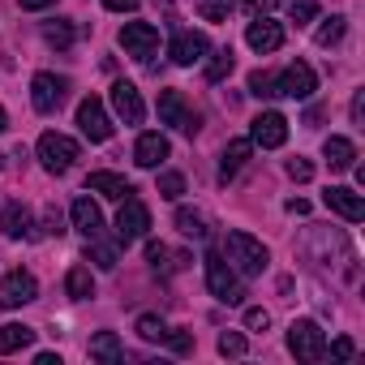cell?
I'll list each match as a JSON object with an SVG mask.
<instances>
[{
  "label": "cell",
  "mask_w": 365,
  "mask_h": 365,
  "mask_svg": "<svg viewBox=\"0 0 365 365\" xmlns=\"http://www.w3.org/2000/svg\"><path fill=\"white\" fill-rule=\"evenodd\" d=\"M142 5V0H103V9H112V14H133Z\"/></svg>",
  "instance_id": "obj_43"
},
{
  "label": "cell",
  "mask_w": 365,
  "mask_h": 365,
  "mask_svg": "<svg viewBox=\"0 0 365 365\" xmlns=\"http://www.w3.org/2000/svg\"><path fill=\"white\" fill-rule=\"evenodd\" d=\"M267 86H271V73L254 69V73H250V95H258V99H271V95H267Z\"/></svg>",
  "instance_id": "obj_39"
},
{
  "label": "cell",
  "mask_w": 365,
  "mask_h": 365,
  "mask_svg": "<svg viewBox=\"0 0 365 365\" xmlns=\"http://www.w3.org/2000/svg\"><path fill=\"white\" fill-rule=\"evenodd\" d=\"M168 258H172V254H168V245H163V241H150V245H146V262H150L155 271H168V267H176V262H168Z\"/></svg>",
  "instance_id": "obj_34"
},
{
  "label": "cell",
  "mask_w": 365,
  "mask_h": 365,
  "mask_svg": "<svg viewBox=\"0 0 365 365\" xmlns=\"http://www.w3.org/2000/svg\"><path fill=\"white\" fill-rule=\"evenodd\" d=\"M344 31H348V18H339V14H335V18H322V26H318V35H314V39H318V48H331V43H339V39H344Z\"/></svg>",
  "instance_id": "obj_28"
},
{
  "label": "cell",
  "mask_w": 365,
  "mask_h": 365,
  "mask_svg": "<svg viewBox=\"0 0 365 365\" xmlns=\"http://www.w3.org/2000/svg\"><path fill=\"white\" fill-rule=\"evenodd\" d=\"M168 150H172V146H168L163 133H142L138 146H133V163H138V168H159V163L168 159Z\"/></svg>",
  "instance_id": "obj_19"
},
{
  "label": "cell",
  "mask_w": 365,
  "mask_h": 365,
  "mask_svg": "<svg viewBox=\"0 0 365 365\" xmlns=\"http://www.w3.org/2000/svg\"><path fill=\"white\" fill-rule=\"evenodd\" d=\"M314 0H292V9H288V18L297 22V26H305V22H314Z\"/></svg>",
  "instance_id": "obj_36"
},
{
  "label": "cell",
  "mask_w": 365,
  "mask_h": 365,
  "mask_svg": "<svg viewBox=\"0 0 365 365\" xmlns=\"http://www.w3.org/2000/svg\"><path fill=\"white\" fill-rule=\"evenodd\" d=\"M39 297V284L31 271H9L0 279V309H18V305H31Z\"/></svg>",
  "instance_id": "obj_8"
},
{
  "label": "cell",
  "mask_w": 365,
  "mask_h": 365,
  "mask_svg": "<svg viewBox=\"0 0 365 365\" xmlns=\"http://www.w3.org/2000/svg\"><path fill=\"white\" fill-rule=\"evenodd\" d=\"M176 228H180V237H194V241H202L211 228H207V215L202 211H190V207H180L176 211Z\"/></svg>",
  "instance_id": "obj_26"
},
{
  "label": "cell",
  "mask_w": 365,
  "mask_h": 365,
  "mask_svg": "<svg viewBox=\"0 0 365 365\" xmlns=\"http://www.w3.org/2000/svg\"><path fill=\"white\" fill-rule=\"evenodd\" d=\"M241 9H245L250 18H262L267 9H275V0H241Z\"/></svg>",
  "instance_id": "obj_41"
},
{
  "label": "cell",
  "mask_w": 365,
  "mask_h": 365,
  "mask_svg": "<svg viewBox=\"0 0 365 365\" xmlns=\"http://www.w3.org/2000/svg\"><path fill=\"white\" fill-rule=\"evenodd\" d=\"M133 331H138L146 344H163V339H168V327H163V318H155V314H142Z\"/></svg>",
  "instance_id": "obj_30"
},
{
  "label": "cell",
  "mask_w": 365,
  "mask_h": 365,
  "mask_svg": "<svg viewBox=\"0 0 365 365\" xmlns=\"http://www.w3.org/2000/svg\"><path fill=\"white\" fill-rule=\"evenodd\" d=\"M146 228H150V211L129 194L120 202V215H116V245H133L138 237H146Z\"/></svg>",
  "instance_id": "obj_6"
},
{
  "label": "cell",
  "mask_w": 365,
  "mask_h": 365,
  "mask_svg": "<svg viewBox=\"0 0 365 365\" xmlns=\"http://www.w3.org/2000/svg\"><path fill=\"white\" fill-rule=\"evenodd\" d=\"M43 232H48V237H61V232H65L61 207H43Z\"/></svg>",
  "instance_id": "obj_37"
},
{
  "label": "cell",
  "mask_w": 365,
  "mask_h": 365,
  "mask_svg": "<svg viewBox=\"0 0 365 365\" xmlns=\"http://www.w3.org/2000/svg\"><path fill=\"white\" fill-rule=\"evenodd\" d=\"M159 120L163 125H176L180 133H198V116L190 112V103H185V95L180 91H159Z\"/></svg>",
  "instance_id": "obj_7"
},
{
  "label": "cell",
  "mask_w": 365,
  "mask_h": 365,
  "mask_svg": "<svg viewBox=\"0 0 365 365\" xmlns=\"http://www.w3.org/2000/svg\"><path fill=\"white\" fill-rule=\"evenodd\" d=\"M35 150H39V163H43L52 176H65V172L73 168V159H78V142H73V138H65V133H52V129L39 138V146H35Z\"/></svg>",
  "instance_id": "obj_4"
},
{
  "label": "cell",
  "mask_w": 365,
  "mask_h": 365,
  "mask_svg": "<svg viewBox=\"0 0 365 365\" xmlns=\"http://www.w3.org/2000/svg\"><path fill=\"white\" fill-rule=\"evenodd\" d=\"M361 120H365V91L352 95V125H361Z\"/></svg>",
  "instance_id": "obj_44"
},
{
  "label": "cell",
  "mask_w": 365,
  "mask_h": 365,
  "mask_svg": "<svg viewBox=\"0 0 365 365\" xmlns=\"http://www.w3.org/2000/svg\"><path fill=\"white\" fill-rule=\"evenodd\" d=\"M18 5H22L26 14H39V9H52V5H56V0H18Z\"/></svg>",
  "instance_id": "obj_46"
},
{
  "label": "cell",
  "mask_w": 365,
  "mask_h": 365,
  "mask_svg": "<svg viewBox=\"0 0 365 365\" xmlns=\"http://www.w3.org/2000/svg\"><path fill=\"white\" fill-rule=\"evenodd\" d=\"M245 327H250V331H267V327H271V314H267L262 305H250V309H245Z\"/></svg>",
  "instance_id": "obj_38"
},
{
  "label": "cell",
  "mask_w": 365,
  "mask_h": 365,
  "mask_svg": "<svg viewBox=\"0 0 365 365\" xmlns=\"http://www.w3.org/2000/svg\"><path fill=\"white\" fill-rule=\"evenodd\" d=\"M163 344H172L176 352H190V344H194V335H190V331H176V335L168 331V339H163Z\"/></svg>",
  "instance_id": "obj_42"
},
{
  "label": "cell",
  "mask_w": 365,
  "mask_h": 365,
  "mask_svg": "<svg viewBox=\"0 0 365 365\" xmlns=\"http://www.w3.org/2000/svg\"><path fill=\"white\" fill-rule=\"evenodd\" d=\"M250 142L262 146V150L284 146V142H288V120H284L279 112H262V116H254V125H250Z\"/></svg>",
  "instance_id": "obj_12"
},
{
  "label": "cell",
  "mask_w": 365,
  "mask_h": 365,
  "mask_svg": "<svg viewBox=\"0 0 365 365\" xmlns=\"http://www.w3.org/2000/svg\"><path fill=\"white\" fill-rule=\"evenodd\" d=\"M232 65H237V56H232V48H224V52H215V61L207 65V82H224V78L232 73Z\"/></svg>",
  "instance_id": "obj_31"
},
{
  "label": "cell",
  "mask_w": 365,
  "mask_h": 365,
  "mask_svg": "<svg viewBox=\"0 0 365 365\" xmlns=\"http://www.w3.org/2000/svg\"><path fill=\"white\" fill-rule=\"evenodd\" d=\"M35 365H61V356H56V352H39Z\"/></svg>",
  "instance_id": "obj_48"
},
{
  "label": "cell",
  "mask_w": 365,
  "mask_h": 365,
  "mask_svg": "<svg viewBox=\"0 0 365 365\" xmlns=\"http://www.w3.org/2000/svg\"><path fill=\"white\" fill-rule=\"evenodd\" d=\"M31 344H35V327H22V322H5V327H0V356L22 352Z\"/></svg>",
  "instance_id": "obj_22"
},
{
  "label": "cell",
  "mask_w": 365,
  "mask_h": 365,
  "mask_svg": "<svg viewBox=\"0 0 365 365\" xmlns=\"http://www.w3.org/2000/svg\"><path fill=\"white\" fill-rule=\"evenodd\" d=\"M120 48H125V56L146 61V56H155V48H159V31H155L150 22H125V31H120Z\"/></svg>",
  "instance_id": "obj_10"
},
{
  "label": "cell",
  "mask_w": 365,
  "mask_h": 365,
  "mask_svg": "<svg viewBox=\"0 0 365 365\" xmlns=\"http://www.w3.org/2000/svg\"><path fill=\"white\" fill-rule=\"evenodd\" d=\"M331 356H356V344L352 339H335L331 344Z\"/></svg>",
  "instance_id": "obj_45"
},
{
  "label": "cell",
  "mask_w": 365,
  "mask_h": 365,
  "mask_svg": "<svg viewBox=\"0 0 365 365\" xmlns=\"http://www.w3.org/2000/svg\"><path fill=\"white\" fill-rule=\"evenodd\" d=\"M86 258H91L95 267L112 271V267H116V245H103L99 237H86Z\"/></svg>",
  "instance_id": "obj_29"
},
{
  "label": "cell",
  "mask_w": 365,
  "mask_h": 365,
  "mask_svg": "<svg viewBox=\"0 0 365 365\" xmlns=\"http://www.w3.org/2000/svg\"><path fill=\"white\" fill-rule=\"evenodd\" d=\"M78 129H82L91 142H108V138H112V120H108V108H103L95 95H86V99L78 103Z\"/></svg>",
  "instance_id": "obj_11"
},
{
  "label": "cell",
  "mask_w": 365,
  "mask_h": 365,
  "mask_svg": "<svg viewBox=\"0 0 365 365\" xmlns=\"http://www.w3.org/2000/svg\"><path fill=\"white\" fill-rule=\"evenodd\" d=\"M288 211H292V215H309V202H305V198H292Z\"/></svg>",
  "instance_id": "obj_47"
},
{
  "label": "cell",
  "mask_w": 365,
  "mask_h": 365,
  "mask_svg": "<svg viewBox=\"0 0 365 365\" xmlns=\"http://www.w3.org/2000/svg\"><path fill=\"white\" fill-rule=\"evenodd\" d=\"M9 129V116H5V108H0V133H5Z\"/></svg>",
  "instance_id": "obj_49"
},
{
  "label": "cell",
  "mask_w": 365,
  "mask_h": 365,
  "mask_svg": "<svg viewBox=\"0 0 365 365\" xmlns=\"http://www.w3.org/2000/svg\"><path fill=\"white\" fill-rule=\"evenodd\" d=\"M43 39H48L52 48H73L78 31H73V22H65V18H52V22H43Z\"/></svg>",
  "instance_id": "obj_27"
},
{
  "label": "cell",
  "mask_w": 365,
  "mask_h": 365,
  "mask_svg": "<svg viewBox=\"0 0 365 365\" xmlns=\"http://www.w3.org/2000/svg\"><path fill=\"white\" fill-rule=\"evenodd\" d=\"M69 215H73V228H78L82 237H99V232H103V211H99L91 198H78V202L69 207Z\"/></svg>",
  "instance_id": "obj_21"
},
{
  "label": "cell",
  "mask_w": 365,
  "mask_h": 365,
  "mask_svg": "<svg viewBox=\"0 0 365 365\" xmlns=\"http://www.w3.org/2000/svg\"><path fill=\"white\" fill-rule=\"evenodd\" d=\"M198 14H202L207 22H224V18L232 14V0H198Z\"/></svg>",
  "instance_id": "obj_33"
},
{
  "label": "cell",
  "mask_w": 365,
  "mask_h": 365,
  "mask_svg": "<svg viewBox=\"0 0 365 365\" xmlns=\"http://www.w3.org/2000/svg\"><path fill=\"white\" fill-rule=\"evenodd\" d=\"M220 352L224 356H245V335L241 331H224L220 335Z\"/></svg>",
  "instance_id": "obj_35"
},
{
  "label": "cell",
  "mask_w": 365,
  "mask_h": 365,
  "mask_svg": "<svg viewBox=\"0 0 365 365\" xmlns=\"http://www.w3.org/2000/svg\"><path fill=\"white\" fill-rule=\"evenodd\" d=\"M288 352H292L297 361H322V356H327V335H322V327H318L314 318H297V322L288 327Z\"/></svg>",
  "instance_id": "obj_3"
},
{
  "label": "cell",
  "mask_w": 365,
  "mask_h": 365,
  "mask_svg": "<svg viewBox=\"0 0 365 365\" xmlns=\"http://www.w3.org/2000/svg\"><path fill=\"white\" fill-rule=\"evenodd\" d=\"M180 194H185V176H180V172H163V176H159V198L176 202Z\"/></svg>",
  "instance_id": "obj_32"
},
{
  "label": "cell",
  "mask_w": 365,
  "mask_h": 365,
  "mask_svg": "<svg viewBox=\"0 0 365 365\" xmlns=\"http://www.w3.org/2000/svg\"><path fill=\"white\" fill-rule=\"evenodd\" d=\"M65 292H69L73 301L95 297V275H91V267H69V275H65Z\"/></svg>",
  "instance_id": "obj_24"
},
{
  "label": "cell",
  "mask_w": 365,
  "mask_h": 365,
  "mask_svg": "<svg viewBox=\"0 0 365 365\" xmlns=\"http://www.w3.org/2000/svg\"><path fill=\"white\" fill-rule=\"evenodd\" d=\"M0 168H5V155H0Z\"/></svg>",
  "instance_id": "obj_50"
},
{
  "label": "cell",
  "mask_w": 365,
  "mask_h": 365,
  "mask_svg": "<svg viewBox=\"0 0 365 365\" xmlns=\"http://www.w3.org/2000/svg\"><path fill=\"white\" fill-rule=\"evenodd\" d=\"M318 91V73L305 65V61H292V65H284L279 73H271V86H267V95L271 99H309Z\"/></svg>",
  "instance_id": "obj_2"
},
{
  "label": "cell",
  "mask_w": 365,
  "mask_h": 365,
  "mask_svg": "<svg viewBox=\"0 0 365 365\" xmlns=\"http://www.w3.org/2000/svg\"><path fill=\"white\" fill-rule=\"evenodd\" d=\"M207 35L202 31H176V39H172V48H168V56H172V65H198L202 56H207Z\"/></svg>",
  "instance_id": "obj_13"
},
{
  "label": "cell",
  "mask_w": 365,
  "mask_h": 365,
  "mask_svg": "<svg viewBox=\"0 0 365 365\" xmlns=\"http://www.w3.org/2000/svg\"><path fill=\"white\" fill-rule=\"evenodd\" d=\"M112 108H116V116L125 125H142L146 120V103H142V95H138L133 82H116L112 86Z\"/></svg>",
  "instance_id": "obj_16"
},
{
  "label": "cell",
  "mask_w": 365,
  "mask_h": 365,
  "mask_svg": "<svg viewBox=\"0 0 365 365\" xmlns=\"http://www.w3.org/2000/svg\"><path fill=\"white\" fill-rule=\"evenodd\" d=\"M0 232H5L9 241H35V220L22 202H5V211H0Z\"/></svg>",
  "instance_id": "obj_17"
},
{
  "label": "cell",
  "mask_w": 365,
  "mask_h": 365,
  "mask_svg": "<svg viewBox=\"0 0 365 365\" xmlns=\"http://www.w3.org/2000/svg\"><path fill=\"white\" fill-rule=\"evenodd\" d=\"M86 190H91V194H103V198H112V202H125V198L133 194V185H129L120 172H91V176H86Z\"/></svg>",
  "instance_id": "obj_18"
},
{
  "label": "cell",
  "mask_w": 365,
  "mask_h": 365,
  "mask_svg": "<svg viewBox=\"0 0 365 365\" xmlns=\"http://www.w3.org/2000/svg\"><path fill=\"white\" fill-rule=\"evenodd\" d=\"M250 150H254V142H250V138H237V142H228V146H224V159H220V176H224V180H228V176H237V172L245 168Z\"/></svg>",
  "instance_id": "obj_23"
},
{
  "label": "cell",
  "mask_w": 365,
  "mask_h": 365,
  "mask_svg": "<svg viewBox=\"0 0 365 365\" xmlns=\"http://www.w3.org/2000/svg\"><path fill=\"white\" fill-rule=\"evenodd\" d=\"M65 95H69V82L65 78H56V73H35V82H31V103H35V112H56L61 103H65Z\"/></svg>",
  "instance_id": "obj_9"
},
{
  "label": "cell",
  "mask_w": 365,
  "mask_h": 365,
  "mask_svg": "<svg viewBox=\"0 0 365 365\" xmlns=\"http://www.w3.org/2000/svg\"><path fill=\"white\" fill-rule=\"evenodd\" d=\"M224 254H228V267H237L241 275H262L267 262H271L267 245L254 241L250 232H228V237H224Z\"/></svg>",
  "instance_id": "obj_1"
},
{
  "label": "cell",
  "mask_w": 365,
  "mask_h": 365,
  "mask_svg": "<svg viewBox=\"0 0 365 365\" xmlns=\"http://www.w3.org/2000/svg\"><path fill=\"white\" fill-rule=\"evenodd\" d=\"M91 356H99V361L116 365V361H125V348H120V339H116L112 331H99V335L91 339Z\"/></svg>",
  "instance_id": "obj_25"
},
{
  "label": "cell",
  "mask_w": 365,
  "mask_h": 365,
  "mask_svg": "<svg viewBox=\"0 0 365 365\" xmlns=\"http://www.w3.org/2000/svg\"><path fill=\"white\" fill-rule=\"evenodd\" d=\"M322 155H327L331 172H352V168H356V146H352L348 138H339V133L322 142Z\"/></svg>",
  "instance_id": "obj_20"
},
{
  "label": "cell",
  "mask_w": 365,
  "mask_h": 365,
  "mask_svg": "<svg viewBox=\"0 0 365 365\" xmlns=\"http://www.w3.org/2000/svg\"><path fill=\"white\" fill-rule=\"evenodd\" d=\"M288 176H292V180H309V176H314V163L297 155V159H288Z\"/></svg>",
  "instance_id": "obj_40"
},
{
  "label": "cell",
  "mask_w": 365,
  "mask_h": 365,
  "mask_svg": "<svg viewBox=\"0 0 365 365\" xmlns=\"http://www.w3.org/2000/svg\"><path fill=\"white\" fill-rule=\"evenodd\" d=\"M245 43H250L258 56H267V52H279V48H284V26H279V22H271V18L262 14V18H254V22H250V31H245Z\"/></svg>",
  "instance_id": "obj_14"
},
{
  "label": "cell",
  "mask_w": 365,
  "mask_h": 365,
  "mask_svg": "<svg viewBox=\"0 0 365 365\" xmlns=\"http://www.w3.org/2000/svg\"><path fill=\"white\" fill-rule=\"evenodd\" d=\"M322 202H327V211H335V215L348 220V224H356V220L365 215V198H361L356 190H348V185H327Z\"/></svg>",
  "instance_id": "obj_15"
},
{
  "label": "cell",
  "mask_w": 365,
  "mask_h": 365,
  "mask_svg": "<svg viewBox=\"0 0 365 365\" xmlns=\"http://www.w3.org/2000/svg\"><path fill=\"white\" fill-rule=\"evenodd\" d=\"M207 288L224 301V305H241V297H245V288L237 284V271L224 262V254H207Z\"/></svg>",
  "instance_id": "obj_5"
}]
</instances>
